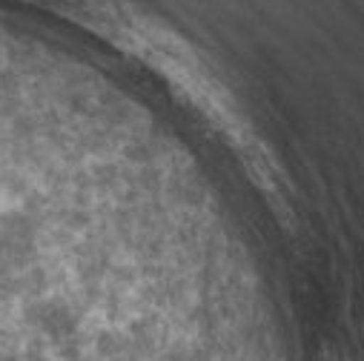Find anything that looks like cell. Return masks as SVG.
<instances>
[{"label": "cell", "instance_id": "1", "mask_svg": "<svg viewBox=\"0 0 364 361\" xmlns=\"http://www.w3.org/2000/svg\"><path fill=\"white\" fill-rule=\"evenodd\" d=\"M80 15L89 26L107 35L112 43L149 60V66H155L164 77H169L178 92L198 112H204L221 135H227V141L241 152V158L258 175L264 190L282 201V178L269 152L261 146L244 115L235 109L230 92L215 80L207 63L198 60L196 49L184 38L175 35L158 18L146 15L144 9L127 4V0H86Z\"/></svg>", "mask_w": 364, "mask_h": 361}]
</instances>
